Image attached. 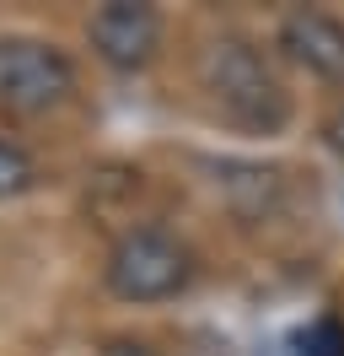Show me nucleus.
Listing matches in <instances>:
<instances>
[{
    "label": "nucleus",
    "instance_id": "nucleus-1",
    "mask_svg": "<svg viewBox=\"0 0 344 356\" xmlns=\"http://www.w3.org/2000/svg\"><path fill=\"white\" fill-rule=\"evenodd\" d=\"M199 92L210 97V108L248 135H275L291 119V92L264 60V49L242 33H215L194 54Z\"/></svg>",
    "mask_w": 344,
    "mask_h": 356
},
{
    "label": "nucleus",
    "instance_id": "nucleus-2",
    "mask_svg": "<svg viewBox=\"0 0 344 356\" xmlns=\"http://www.w3.org/2000/svg\"><path fill=\"white\" fill-rule=\"evenodd\" d=\"M103 281L119 302H167L178 291H189L194 281V248L183 238H172L162 227H135L124 232L119 243L108 248V265H103Z\"/></svg>",
    "mask_w": 344,
    "mask_h": 356
},
{
    "label": "nucleus",
    "instance_id": "nucleus-3",
    "mask_svg": "<svg viewBox=\"0 0 344 356\" xmlns=\"http://www.w3.org/2000/svg\"><path fill=\"white\" fill-rule=\"evenodd\" d=\"M76 97V65L60 44L33 33H0V108L17 119L54 113Z\"/></svg>",
    "mask_w": 344,
    "mask_h": 356
},
{
    "label": "nucleus",
    "instance_id": "nucleus-4",
    "mask_svg": "<svg viewBox=\"0 0 344 356\" xmlns=\"http://www.w3.org/2000/svg\"><path fill=\"white\" fill-rule=\"evenodd\" d=\"M86 44L113 70H146L162 49V17L146 0H108L86 17Z\"/></svg>",
    "mask_w": 344,
    "mask_h": 356
},
{
    "label": "nucleus",
    "instance_id": "nucleus-5",
    "mask_svg": "<svg viewBox=\"0 0 344 356\" xmlns=\"http://www.w3.org/2000/svg\"><path fill=\"white\" fill-rule=\"evenodd\" d=\"M280 49L296 60L301 70H312L322 81L344 76V22L322 6H296L280 17Z\"/></svg>",
    "mask_w": 344,
    "mask_h": 356
},
{
    "label": "nucleus",
    "instance_id": "nucleus-6",
    "mask_svg": "<svg viewBox=\"0 0 344 356\" xmlns=\"http://www.w3.org/2000/svg\"><path fill=\"white\" fill-rule=\"evenodd\" d=\"M33 156H27V146L22 140H11V135H0V200H17L22 189L33 184Z\"/></svg>",
    "mask_w": 344,
    "mask_h": 356
},
{
    "label": "nucleus",
    "instance_id": "nucleus-7",
    "mask_svg": "<svg viewBox=\"0 0 344 356\" xmlns=\"http://www.w3.org/2000/svg\"><path fill=\"white\" fill-rule=\"evenodd\" d=\"M301 356H344V330L339 324H318V330L307 334V351Z\"/></svg>",
    "mask_w": 344,
    "mask_h": 356
},
{
    "label": "nucleus",
    "instance_id": "nucleus-8",
    "mask_svg": "<svg viewBox=\"0 0 344 356\" xmlns=\"http://www.w3.org/2000/svg\"><path fill=\"white\" fill-rule=\"evenodd\" d=\"M322 140H328V152L344 156V108L339 113H328V124H322Z\"/></svg>",
    "mask_w": 344,
    "mask_h": 356
}]
</instances>
